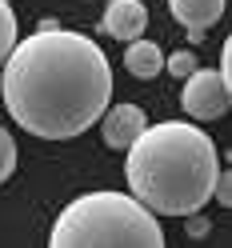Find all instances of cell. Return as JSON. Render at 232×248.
I'll return each instance as SVG.
<instances>
[{
  "label": "cell",
  "mask_w": 232,
  "mask_h": 248,
  "mask_svg": "<svg viewBox=\"0 0 232 248\" xmlns=\"http://www.w3.org/2000/svg\"><path fill=\"white\" fill-rule=\"evenodd\" d=\"M0 96L24 132L68 140L88 132L112 104V64L84 32H32L8 52Z\"/></svg>",
  "instance_id": "6da1fadb"
},
{
  "label": "cell",
  "mask_w": 232,
  "mask_h": 248,
  "mask_svg": "<svg viewBox=\"0 0 232 248\" xmlns=\"http://www.w3.org/2000/svg\"><path fill=\"white\" fill-rule=\"evenodd\" d=\"M220 156L208 132L188 120L148 124L124 152L128 196L152 216H196L212 200Z\"/></svg>",
  "instance_id": "7a4b0ae2"
},
{
  "label": "cell",
  "mask_w": 232,
  "mask_h": 248,
  "mask_svg": "<svg viewBox=\"0 0 232 248\" xmlns=\"http://www.w3.org/2000/svg\"><path fill=\"white\" fill-rule=\"evenodd\" d=\"M48 248H164V228L128 192H84L56 216Z\"/></svg>",
  "instance_id": "3957f363"
},
{
  "label": "cell",
  "mask_w": 232,
  "mask_h": 248,
  "mask_svg": "<svg viewBox=\"0 0 232 248\" xmlns=\"http://www.w3.org/2000/svg\"><path fill=\"white\" fill-rule=\"evenodd\" d=\"M228 100H232V84H224L216 68H196L180 92V108L192 120H220L228 112Z\"/></svg>",
  "instance_id": "277c9868"
},
{
  "label": "cell",
  "mask_w": 232,
  "mask_h": 248,
  "mask_svg": "<svg viewBox=\"0 0 232 248\" xmlns=\"http://www.w3.org/2000/svg\"><path fill=\"white\" fill-rule=\"evenodd\" d=\"M144 128H148V116H144V108H136V104H108L104 116H100L104 144L120 148V152H128Z\"/></svg>",
  "instance_id": "5b68a950"
},
{
  "label": "cell",
  "mask_w": 232,
  "mask_h": 248,
  "mask_svg": "<svg viewBox=\"0 0 232 248\" xmlns=\"http://www.w3.org/2000/svg\"><path fill=\"white\" fill-rule=\"evenodd\" d=\"M144 28H148V8L140 4V0H108V8H104V32L112 36V40H140L144 36Z\"/></svg>",
  "instance_id": "8992f818"
},
{
  "label": "cell",
  "mask_w": 232,
  "mask_h": 248,
  "mask_svg": "<svg viewBox=\"0 0 232 248\" xmlns=\"http://www.w3.org/2000/svg\"><path fill=\"white\" fill-rule=\"evenodd\" d=\"M168 8H172V16L188 28L192 44H200L204 32L224 16V0H168Z\"/></svg>",
  "instance_id": "52a82bcc"
},
{
  "label": "cell",
  "mask_w": 232,
  "mask_h": 248,
  "mask_svg": "<svg viewBox=\"0 0 232 248\" xmlns=\"http://www.w3.org/2000/svg\"><path fill=\"white\" fill-rule=\"evenodd\" d=\"M124 68L132 76H140V80H152V76H160L164 72V48L160 44H152V40H132L128 48H124Z\"/></svg>",
  "instance_id": "ba28073f"
},
{
  "label": "cell",
  "mask_w": 232,
  "mask_h": 248,
  "mask_svg": "<svg viewBox=\"0 0 232 248\" xmlns=\"http://www.w3.org/2000/svg\"><path fill=\"white\" fill-rule=\"evenodd\" d=\"M16 12H12V4L8 0H0V68H4V60H8V52L16 48Z\"/></svg>",
  "instance_id": "9c48e42d"
},
{
  "label": "cell",
  "mask_w": 232,
  "mask_h": 248,
  "mask_svg": "<svg viewBox=\"0 0 232 248\" xmlns=\"http://www.w3.org/2000/svg\"><path fill=\"white\" fill-rule=\"evenodd\" d=\"M196 68H200V60H196L192 48H180V52H172V56H164V72H172L176 80H188Z\"/></svg>",
  "instance_id": "30bf717a"
},
{
  "label": "cell",
  "mask_w": 232,
  "mask_h": 248,
  "mask_svg": "<svg viewBox=\"0 0 232 248\" xmlns=\"http://www.w3.org/2000/svg\"><path fill=\"white\" fill-rule=\"evenodd\" d=\"M16 172V140L8 136V128L0 124V184Z\"/></svg>",
  "instance_id": "8fae6325"
},
{
  "label": "cell",
  "mask_w": 232,
  "mask_h": 248,
  "mask_svg": "<svg viewBox=\"0 0 232 248\" xmlns=\"http://www.w3.org/2000/svg\"><path fill=\"white\" fill-rule=\"evenodd\" d=\"M212 200H216V204H232V176L228 172H220V176H216V184H212Z\"/></svg>",
  "instance_id": "7c38bea8"
},
{
  "label": "cell",
  "mask_w": 232,
  "mask_h": 248,
  "mask_svg": "<svg viewBox=\"0 0 232 248\" xmlns=\"http://www.w3.org/2000/svg\"><path fill=\"white\" fill-rule=\"evenodd\" d=\"M216 72H220L224 84H232V40L220 44V68H216Z\"/></svg>",
  "instance_id": "4fadbf2b"
},
{
  "label": "cell",
  "mask_w": 232,
  "mask_h": 248,
  "mask_svg": "<svg viewBox=\"0 0 232 248\" xmlns=\"http://www.w3.org/2000/svg\"><path fill=\"white\" fill-rule=\"evenodd\" d=\"M184 228H188V236H204L212 224H208V216H200V212H196V216H184Z\"/></svg>",
  "instance_id": "5bb4252c"
},
{
  "label": "cell",
  "mask_w": 232,
  "mask_h": 248,
  "mask_svg": "<svg viewBox=\"0 0 232 248\" xmlns=\"http://www.w3.org/2000/svg\"><path fill=\"white\" fill-rule=\"evenodd\" d=\"M56 28H60V20H56V16H44V20H40V28H36V32H56Z\"/></svg>",
  "instance_id": "9a60e30c"
}]
</instances>
